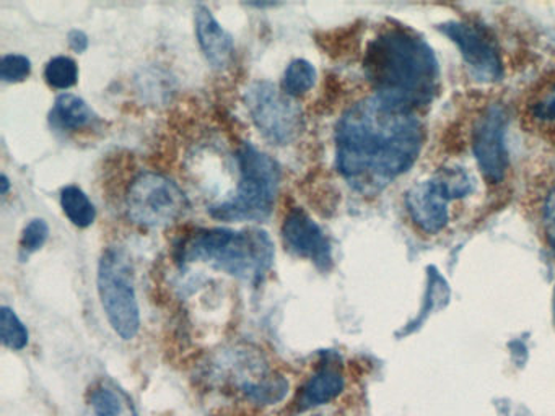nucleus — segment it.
Here are the masks:
<instances>
[{
  "mask_svg": "<svg viewBox=\"0 0 555 416\" xmlns=\"http://www.w3.org/2000/svg\"><path fill=\"white\" fill-rule=\"evenodd\" d=\"M96 114L86 100L73 93H63L54 101L50 123L64 132H77L95 122Z\"/></svg>",
  "mask_w": 555,
  "mask_h": 416,
  "instance_id": "2eb2a0df",
  "label": "nucleus"
},
{
  "mask_svg": "<svg viewBox=\"0 0 555 416\" xmlns=\"http://www.w3.org/2000/svg\"><path fill=\"white\" fill-rule=\"evenodd\" d=\"M236 161L240 182L235 194L212 205L210 217L229 223L266 220L272 213L281 187V166L249 142L240 145Z\"/></svg>",
  "mask_w": 555,
  "mask_h": 416,
  "instance_id": "20e7f679",
  "label": "nucleus"
},
{
  "mask_svg": "<svg viewBox=\"0 0 555 416\" xmlns=\"http://www.w3.org/2000/svg\"><path fill=\"white\" fill-rule=\"evenodd\" d=\"M317 81V68L307 58H295L285 68L282 77V90L291 98L301 96L313 88Z\"/></svg>",
  "mask_w": 555,
  "mask_h": 416,
  "instance_id": "a211bd4d",
  "label": "nucleus"
},
{
  "mask_svg": "<svg viewBox=\"0 0 555 416\" xmlns=\"http://www.w3.org/2000/svg\"><path fill=\"white\" fill-rule=\"evenodd\" d=\"M336 166L360 192H375L405 174L421 155L417 114L373 93L352 104L336 126Z\"/></svg>",
  "mask_w": 555,
  "mask_h": 416,
  "instance_id": "f257e3e1",
  "label": "nucleus"
},
{
  "mask_svg": "<svg viewBox=\"0 0 555 416\" xmlns=\"http://www.w3.org/2000/svg\"><path fill=\"white\" fill-rule=\"evenodd\" d=\"M126 214L139 226L164 227L180 220L190 200L183 188L162 172L135 176L126 192Z\"/></svg>",
  "mask_w": 555,
  "mask_h": 416,
  "instance_id": "0eeeda50",
  "label": "nucleus"
},
{
  "mask_svg": "<svg viewBox=\"0 0 555 416\" xmlns=\"http://www.w3.org/2000/svg\"><path fill=\"white\" fill-rule=\"evenodd\" d=\"M44 80L56 90H69L79 80V67L69 55H56L44 67Z\"/></svg>",
  "mask_w": 555,
  "mask_h": 416,
  "instance_id": "6ab92c4d",
  "label": "nucleus"
},
{
  "mask_svg": "<svg viewBox=\"0 0 555 416\" xmlns=\"http://www.w3.org/2000/svg\"><path fill=\"white\" fill-rule=\"evenodd\" d=\"M0 338L5 347L15 351L24 350L30 340L28 328L15 314L14 309L8 308V306H2L0 309Z\"/></svg>",
  "mask_w": 555,
  "mask_h": 416,
  "instance_id": "aec40b11",
  "label": "nucleus"
},
{
  "mask_svg": "<svg viewBox=\"0 0 555 416\" xmlns=\"http://www.w3.org/2000/svg\"><path fill=\"white\" fill-rule=\"evenodd\" d=\"M50 236V226L43 218H35L22 231L21 253L22 257H28L30 253L37 252Z\"/></svg>",
  "mask_w": 555,
  "mask_h": 416,
  "instance_id": "412c9836",
  "label": "nucleus"
},
{
  "mask_svg": "<svg viewBox=\"0 0 555 416\" xmlns=\"http://www.w3.org/2000/svg\"><path fill=\"white\" fill-rule=\"evenodd\" d=\"M473 188V178L467 171L460 166H448L409 188L405 210L422 233L438 234L450 223V205L467 197Z\"/></svg>",
  "mask_w": 555,
  "mask_h": 416,
  "instance_id": "423d86ee",
  "label": "nucleus"
},
{
  "mask_svg": "<svg viewBox=\"0 0 555 416\" xmlns=\"http://www.w3.org/2000/svg\"><path fill=\"white\" fill-rule=\"evenodd\" d=\"M274 257L271 236L259 227H204L184 237L178 247L180 262L204 263L253 285L266 278Z\"/></svg>",
  "mask_w": 555,
  "mask_h": 416,
  "instance_id": "7ed1b4c3",
  "label": "nucleus"
},
{
  "mask_svg": "<svg viewBox=\"0 0 555 416\" xmlns=\"http://www.w3.org/2000/svg\"><path fill=\"white\" fill-rule=\"evenodd\" d=\"M541 223L548 247L555 256V184L547 188L541 202Z\"/></svg>",
  "mask_w": 555,
  "mask_h": 416,
  "instance_id": "5701e85b",
  "label": "nucleus"
},
{
  "mask_svg": "<svg viewBox=\"0 0 555 416\" xmlns=\"http://www.w3.org/2000/svg\"><path fill=\"white\" fill-rule=\"evenodd\" d=\"M444 35L460 48L466 64L473 68L477 78L495 81L502 77V57L495 41L482 26L470 23H448L443 26Z\"/></svg>",
  "mask_w": 555,
  "mask_h": 416,
  "instance_id": "9d476101",
  "label": "nucleus"
},
{
  "mask_svg": "<svg viewBox=\"0 0 555 416\" xmlns=\"http://www.w3.org/2000/svg\"><path fill=\"white\" fill-rule=\"evenodd\" d=\"M194 25H196L197 42L207 62L217 70L229 67L235 55V41L214 16L212 10L199 3L194 10Z\"/></svg>",
  "mask_w": 555,
  "mask_h": 416,
  "instance_id": "ddd939ff",
  "label": "nucleus"
},
{
  "mask_svg": "<svg viewBox=\"0 0 555 416\" xmlns=\"http://www.w3.org/2000/svg\"><path fill=\"white\" fill-rule=\"evenodd\" d=\"M363 72L375 94L401 109L417 113L438 88V61L424 39L392 26L370 41Z\"/></svg>",
  "mask_w": 555,
  "mask_h": 416,
  "instance_id": "f03ea898",
  "label": "nucleus"
},
{
  "mask_svg": "<svg viewBox=\"0 0 555 416\" xmlns=\"http://www.w3.org/2000/svg\"><path fill=\"white\" fill-rule=\"evenodd\" d=\"M505 129V110L500 104H490L474 123V156L487 184L496 185L505 179L508 169Z\"/></svg>",
  "mask_w": 555,
  "mask_h": 416,
  "instance_id": "1a4fd4ad",
  "label": "nucleus"
},
{
  "mask_svg": "<svg viewBox=\"0 0 555 416\" xmlns=\"http://www.w3.org/2000/svg\"><path fill=\"white\" fill-rule=\"evenodd\" d=\"M89 416H138L132 400L112 382H100L87 399Z\"/></svg>",
  "mask_w": 555,
  "mask_h": 416,
  "instance_id": "dca6fc26",
  "label": "nucleus"
},
{
  "mask_svg": "<svg viewBox=\"0 0 555 416\" xmlns=\"http://www.w3.org/2000/svg\"><path fill=\"white\" fill-rule=\"evenodd\" d=\"M245 103L259 132L275 145H287L300 135L304 114L294 98L271 81H255L245 93Z\"/></svg>",
  "mask_w": 555,
  "mask_h": 416,
  "instance_id": "6e6552de",
  "label": "nucleus"
},
{
  "mask_svg": "<svg viewBox=\"0 0 555 416\" xmlns=\"http://www.w3.org/2000/svg\"><path fill=\"white\" fill-rule=\"evenodd\" d=\"M344 387H346V377L343 370L336 364H324L305 384L300 399L301 406L311 408V406L326 405L343 393Z\"/></svg>",
  "mask_w": 555,
  "mask_h": 416,
  "instance_id": "4468645a",
  "label": "nucleus"
},
{
  "mask_svg": "<svg viewBox=\"0 0 555 416\" xmlns=\"http://www.w3.org/2000/svg\"><path fill=\"white\" fill-rule=\"evenodd\" d=\"M61 207L74 226L89 227L95 221V205L79 185H66L61 191Z\"/></svg>",
  "mask_w": 555,
  "mask_h": 416,
  "instance_id": "f3484780",
  "label": "nucleus"
},
{
  "mask_svg": "<svg viewBox=\"0 0 555 416\" xmlns=\"http://www.w3.org/2000/svg\"><path fill=\"white\" fill-rule=\"evenodd\" d=\"M521 119L526 129L555 145V74L541 78L528 91Z\"/></svg>",
  "mask_w": 555,
  "mask_h": 416,
  "instance_id": "f8f14e48",
  "label": "nucleus"
},
{
  "mask_svg": "<svg viewBox=\"0 0 555 416\" xmlns=\"http://www.w3.org/2000/svg\"><path fill=\"white\" fill-rule=\"evenodd\" d=\"M282 239L291 252L310 259L318 269L330 270L333 265L331 244L326 234L304 208H292L285 214Z\"/></svg>",
  "mask_w": 555,
  "mask_h": 416,
  "instance_id": "9b49d317",
  "label": "nucleus"
},
{
  "mask_svg": "<svg viewBox=\"0 0 555 416\" xmlns=\"http://www.w3.org/2000/svg\"><path fill=\"white\" fill-rule=\"evenodd\" d=\"M31 74V61L24 54H5L0 61V78L5 83H21Z\"/></svg>",
  "mask_w": 555,
  "mask_h": 416,
  "instance_id": "4be33fe9",
  "label": "nucleus"
},
{
  "mask_svg": "<svg viewBox=\"0 0 555 416\" xmlns=\"http://www.w3.org/2000/svg\"><path fill=\"white\" fill-rule=\"evenodd\" d=\"M67 39H69L70 49L79 52V54H82V52L89 49V36H87L82 29H73V31H69V35H67Z\"/></svg>",
  "mask_w": 555,
  "mask_h": 416,
  "instance_id": "b1692460",
  "label": "nucleus"
},
{
  "mask_svg": "<svg viewBox=\"0 0 555 416\" xmlns=\"http://www.w3.org/2000/svg\"><path fill=\"white\" fill-rule=\"evenodd\" d=\"M96 288L113 330L132 340L141 328V309L134 285V263L122 247H108L100 257Z\"/></svg>",
  "mask_w": 555,
  "mask_h": 416,
  "instance_id": "39448f33",
  "label": "nucleus"
},
{
  "mask_svg": "<svg viewBox=\"0 0 555 416\" xmlns=\"http://www.w3.org/2000/svg\"><path fill=\"white\" fill-rule=\"evenodd\" d=\"M0 185H2V188H0V192H2V195L8 194L9 187H11V182H9L8 176L2 174V179H0Z\"/></svg>",
  "mask_w": 555,
  "mask_h": 416,
  "instance_id": "393cba45",
  "label": "nucleus"
}]
</instances>
